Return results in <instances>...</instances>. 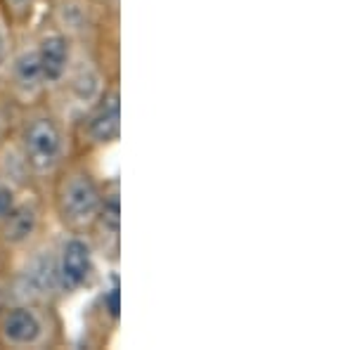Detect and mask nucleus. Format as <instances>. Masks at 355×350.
Instances as JSON below:
<instances>
[{"label":"nucleus","mask_w":355,"mask_h":350,"mask_svg":"<svg viewBox=\"0 0 355 350\" xmlns=\"http://www.w3.org/2000/svg\"><path fill=\"white\" fill-rule=\"evenodd\" d=\"M105 185L107 175H102L97 157L73 152L43 189L53 225L64 232H88L105 199Z\"/></svg>","instance_id":"f257e3e1"},{"label":"nucleus","mask_w":355,"mask_h":350,"mask_svg":"<svg viewBox=\"0 0 355 350\" xmlns=\"http://www.w3.org/2000/svg\"><path fill=\"white\" fill-rule=\"evenodd\" d=\"M12 137L41 189L73 154L71 123L48 100L19 107Z\"/></svg>","instance_id":"f03ea898"},{"label":"nucleus","mask_w":355,"mask_h":350,"mask_svg":"<svg viewBox=\"0 0 355 350\" xmlns=\"http://www.w3.org/2000/svg\"><path fill=\"white\" fill-rule=\"evenodd\" d=\"M119 17L97 0H45L41 17L76 45L119 62Z\"/></svg>","instance_id":"7ed1b4c3"},{"label":"nucleus","mask_w":355,"mask_h":350,"mask_svg":"<svg viewBox=\"0 0 355 350\" xmlns=\"http://www.w3.org/2000/svg\"><path fill=\"white\" fill-rule=\"evenodd\" d=\"M60 303L8 301L0 313V348L57 350L69 343Z\"/></svg>","instance_id":"20e7f679"},{"label":"nucleus","mask_w":355,"mask_h":350,"mask_svg":"<svg viewBox=\"0 0 355 350\" xmlns=\"http://www.w3.org/2000/svg\"><path fill=\"white\" fill-rule=\"evenodd\" d=\"M114 76H121L119 62L107 60L97 50L76 45V55L60 83L48 93L45 100L53 105L69 123L85 112L93 102L105 93Z\"/></svg>","instance_id":"39448f33"},{"label":"nucleus","mask_w":355,"mask_h":350,"mask_svg":"<svg viewBox=\"0 0 355 350\" xmlns=\"http://www.w3.org/2000/svg\"><path fill=\"white\" fill-rule=\"evenodd\" d=\"M102 268L105 265L85 234L55 227V277L62 303L95 291L105 279Z\"/></svg>","instance_id":"423d86ee"},{"label":"nucleus","mask_w":355,"mask_h":350,"mask_svg":"<svg viewBox=\"0 0 355 350\" xmlns=\"http://www.w3.org/2000/svg\"><path fill=\"white\" fill-rule=\"evenodd\" d=\"M8 294L10 301H43L62 306L55 277V227L38 244L10 261Z\"/></svg>","instance_id":"0eeeda50"},{"label":"nucleus","mask_w":355,"mask_h":350,"mask_svg":"<svg viewBox=\"0 0 355 350\" xmlns=\"http://www.w3.org/2000/svg\"><path fill=\"white\" fill-rule=\"evenodd\" d=\"M73 152L100 157L121 140V76H114L97 100L71 121Z\"/></svg>","instance_id":"6e6552de"},{"label":"nucleus","mask_w":355,"mask_h":350,"mask_svg":"<svg viewBox=\"0 0 355 350\" xmlns=\"http://www.w3.org/2000/svg\"><path fill=\"white\" fill-rule=\"evenodd\" d=\"M53 227L43 189L21 192L10 213L0 220V254L5 256L8 265L12 258L41 242Z\"/></svg>","instance_id":"1a4fd4ad"},{"label":"nucleus","mask_w":355,"mask_h":350,"mask_svg":"<svg viewBox=\"0 0 355 350\" xmlns=\"http://www.w3.org/2000/svg\"><path fill=\"white\" fill-rule=\"evenodd\" d=\"M0 88L12 97L19 107L41 102L48 95V83H45L41 62H38L31 28L17 33L12 55L5 62V67L0 69Z\"/></svg>","instance_id":"9d476101"},{"label":"nucleus","mask_w":355,"mask_h":350,"mask_svg":"<svg viewBox=\"0 0 355 350\" xmlns=\"http://www.w3.org/2000/svg\"><path fill=\"white\" fill-rule=\"evenodd\" d=\"M85 237L90 239L102 265L119 270V263H121V180L119 175L107 177L105 199Z\"/></svg>","instance_id":"9b49d317"},{"label":"nucleus","mask_w":355,"mask_h":350,"mask_svg":"<svg viewBox=\"0 0 355 350\" xmlns=\"http://www.w3.org/2000/svg\"><path fill=\"white\" fill-rule=\"evenodd\" d=\"M97 296L93 298L88 308V324H85V334H88V346H107L110 336L107 331L114 334L119 326V317H121V286H119V270L112 268L110 274L97 286Z\"/></svg>","instance_id":"f8f14e48"},{"label":"nucleus","mask_w":355,"mask_h":350,"mask_svg":"<svg viewBox=\"0 0 355 350\" xmlns=\"http://www.w3.org/2000/svg\"><path fill=\"white\" fill-rule=\"evenodd\" d=\"M31 36H33V43H36L38 62H41L43 76H45L48 93H50V90L64 78L69 67H71L73 55H76V43H73L71 38H67L62 31H57L55 26L45 24L43 19H38L36 24L31 26Z\"/></svg>","instance_id":"ddd939ff"},{"label":"nucleus","mask_w":355,"mask_h":350,"mask_svg":"<svg viewBox=\"0 0 355 350\" xmlns=\"http://www.w3.org/2000/svg\"><path fill=\"white\" fill-rule=\"evenodd\" d=\"M0 180L10 182V185L21 189V192H28V189H41L12 135L0 145Z\"/></svg>","instance_id":"4468645a"},{"label":"nucleus","mask_w":355,"mask_h":350,"mask_svg":"<svg viewBox=\"0 0 355 350\" xmlns=\"http://www.w3.org/2000/svg\"><path fill=\"white\" fill-rule=\"evenodd\" d=\"M45 0H0V12L15 26V31H26L38 21Z\"/></svg>","instance_id":"2eb2a0df"},{"label":"nucleus","mask_w":355,"mask_h":350,"mask_svg":"<svg viewBox=\"0 0 355 350\" xmlns=\"http://www.w3.org/2000/svg\"><path fill=\"white\" fill-rule=\"evenodd\" d=\"M17 116H19V105L0 88V145L12 135Z\"/></svg>","instance_id":"dca6fc26"},{"label":"nucleus","mask_w":355,"mask_h":350,"mask_svg":"<svg viewBox=\"0 0 355 350\" xmlns=\"http://www.w3.org/2000/svg\"><path fill=\"white\" fill-rule=\"evenodd\" d=\"M17 33L19 31H15V26L5 19L3 12H0V69L5 67V62H8L10 55H12L15 43H17Z\"/></svg>","instance_id":"f3484780"},{"label":"nucleus","mask_w":355,"mask_h":350,"mask_svg":"<svg viewBox=\"0 0 355 350\" xmlns=\"http://www.w3.org/2000/svg\"><path fill=\"white\" fill-rule=\"evenodd\" d=\"M21 197V189L12 187L10 182L0 180V220L10 213V209L17 204V199Z\"/></svg>","instance_id":"a211bd4d"},{"label":"nucleus","mask_w":355,"mask_h":350,"mask_svg":"<svg viewBox=\"0 0 355 350\" xmlns=\"http://www.w3.org/2000/svg\"><path fill=\"white\" fill-rule=\"evenodd\" d=\"M97 3H102L107 10H112L114 15H121V0H97Z\"/></svg>","instance_id":"6ab92c4d"}]
</instances>
